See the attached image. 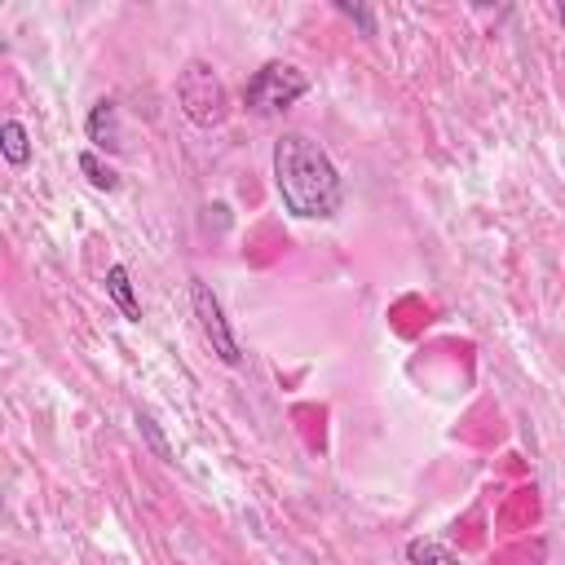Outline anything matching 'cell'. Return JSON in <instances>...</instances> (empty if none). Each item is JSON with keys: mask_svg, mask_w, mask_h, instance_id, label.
<instances>
[{"mask_svg": "<svg viewBox=\"0 0 565 565\" xmlns=\"http://www.w3.org/2000/svg\"><path fill=\"white\" fill-rule=\"evenodd\" d=\"M137 419V433H141V441L154 450V459H163V463H172V446H168V437L159 433V424H154V415L150 411H137L132 415Z\"/></svg>", "mask_w": 565, "mask_h": 565, "instance_id": "cell-10", "label": "cell"}, {"mask_svg": "<svg viewBox=\"0 0 565 565\" xmlns=\"http://www.w3.org/2000/svg\"><path fill=\"white\" fill-rule=\"evenodd\" d=\"M177 102H181L185 119L199 124V128H216V124H225V115H230L225 79H221L216 66L203 62V57H190V62L177 71Z\"/></svg>", "mask_w": 565, "mask_h": 565, "instance_id": "cell-3", "label": "cell"}, {"mask_svg": "<svg viewBox=\"0 0 565 565\" xmlns=\"http://www.w3.org/2000/svg\"><path fill=\"white\" fill-rule=\"evenodd\" d=\"M190 309H194L199 331H203V340L212 344V353H216L225 366H238V362H243V349H238V335H234V327H230V318H225V305H221V296L212 291V282L190 278Z\"/></svg>", "mask_w": 565, "mask_h": 565, "instance_id": "cell-4", "label": "cell"}, {"mask_svg": "<svg viewBox=\"0 0 565 565\" xmlns=\"http://www.w3.org/2000/svg\"><path fill=\"white\" fill-rule=\"evenodd\" d=\"M0 154L9 168H26L31 163V132L22 119H4L0 124Z\"/></svg>", "mask_w": 565, "mask_h": 565, "instance_id": "cell-7", "label": "cell"}, {"mask_svg": "<svg viewBox=\"0 0 565 565\" xmlns=\"http://www.w3.org/2000/svg\"><path fill=\"white\" fill-rule=\"evenodd\" d=\"M335 9H340L344 18H353V22L362 26V35H375V18H371V9H362V4H349V0H335Z\"/></svg>", "mask_w": 565, "mask_h": 565, "instance_id": "cell-11", "label": "cell"}, {"mask_svg": "<svg viewBox=\"0 0 565 565\" xmlns=\"http://www.w3.org/2000/svg\"><path fill=\"white\" fill-rule=\"evenodd\" d=\"M79 172H84V181L93 185V190H102V194H110V190H119V172L97 154V150H79Z\"/></svg>", "mask_w": 565, "mask_h": 565, "instance_id": "cell-8", "label": "cell"}, {"mask_svg": "<svg viewBox=\"0 0 565 565\" xmlns=\"http://www.w3.org/2000/svg\"><path fill=\"white\" fill-rule=\"evenodd\" d=\"M274 168V190L282 212L296 221H331L344 207V181L340 168L331 163L327 146L313 141L309 132H282L269 154Z\"/></svg>", "mask_w": 565, "mask_h": 565, "instance_id": "cell-1", "label": "cell"}, {"mask_svg": "<svg viewBox=\"0 0 565 565\" xmlns=\"http://www.w3.org/2000/svg\"><path fill=\"white\" fill-rule=\"evenodd\" d=\"M305 93H309V75H305L300 66L274 57V62H265V66H256V71L247 75V84H243V106H247L252 115L269 119V115L291 110Z\"/></svg>", "mask_w": 565, "mask_h": 565, "instance_id": "cell-2", "label": "cell"}, {"mask_svg": "<svg viewBox=\"0 0 565 565\" xmlns=\"http://www.w3.org/2000/svg\"><path fill=\"white\" fill-rule=\"evenodd\" d=\"M406 565H459V556L437 539H411L406 543Z\"/></svg>", "mask_w": 565, "mask_h": 565, "instance_id": "cell-9", "label": "cell"}, {"mask_svg": "<svg viewBox=\"0 0 565 565\" xmlns=\"http://www.w3.org/2000/svg\"><path fill=\"white\" fill-rule=\"evenodd\" d=\"M84 137H88V150L97 154H115L124 141H119V102L115 97H97L84 115Z\"/></svg>", "mask_w": 565, "mask_h": 565, "instance_id": "cell-5", "label": "cell"}, {"mask_svg": "<svg viewBox=\"0 0 565 565\" xmlns=\"http://www.w3.org/2000/svg\"><path fill=\"white\" fill-rule=\"evenodd\" d=\"M106 296L119 305V313L128 318V322H141V300H137V291H132V278H128V265H110L106 269Z\"/></svg>", "mask_w": 565, "mask_h": 565, "instance_id": "cell-6", "label": "cell"}]
</instances>
